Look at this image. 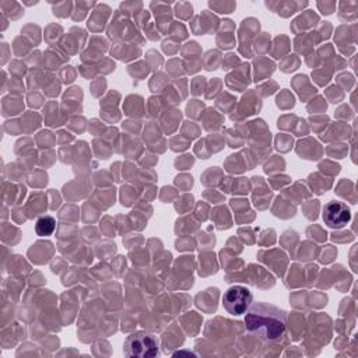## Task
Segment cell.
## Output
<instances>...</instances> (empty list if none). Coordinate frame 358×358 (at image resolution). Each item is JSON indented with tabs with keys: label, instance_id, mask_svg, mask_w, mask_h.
Masks as SVG:
<instances>
[{
	"label": "cell",
	"instance_id": "cell-5",
	"mask_svg": "<svg viewBox=\"0 0 358 358\" xmlns=\"http://www.w3.org/2000/svg\"><path fill=\"white\" fill-rule=\"evenodd\" d=\"M55 228H56V221L50 215H43V217L38 218V221L35 224V232L39 236H49V235H52Z\"/></svg>",
	"mask_w": 358,
	"mask_h": 358
},
{
	"label": "cell",
	"instance_id": "cell-3",
	"mask_svg": "<svg viewBox=\"0 0 358 358\" xmlns=\"http://www.w3.org/2000/svg\"><path fill=\"white\" fill-rule=\"evenodd\" d=\"M222 305L234 316L243 315L252 305V292L242 285L229 287L222 295Z\"/></svg>",
	"mask_w": 358,
	"mask_h": 358
},
{
	"label": "cell",
	"instance_id": "cell-1",
	"mask_svg": "<svg viewBox=\"0 0 358 358\" xmlns=\"http://www.w3.org/2000/svg\"><path fill=\"white\" fill-rule=\"evenodd\" d=\"M249 331L257 333L262 338L275 340L285 331V313L271 305H255L245 317Z\"/></svg>",
	"mask_w": 358,
	"mask_h": 358
},
{
	"label": "cell",
	"instance_id": "cell-2",
	"mask_svg": "<svg viewBox=\"0 0 358 358\" xmlns=\"http://www.w3.org/2000/svg\"><path fill=\"white\" fill-rule=\"evenodd\" d=\"M158 340L148 333H134L124 341V354L127 357L148 358L158 355Z\"/></svg>",
	"mask_w": 358,
	"mask_h": 358
},
{
	"label": "cell",
	"instance_id": "cell-4",
	"mask_svg": "<svg viewBox=\"0 0 358 358\" xmlns=\"http://www.w3.org/2000/svg\"><path fill=\"white\" fill-rule=\"evenodd\" d=\"M322 217L327 227L337 229V228H343L350 222L351 211L347 207V204H344L343 201L333 200L323 207Z\"/></svg>",
	"mask_w": 358,
	"mask_h": 358
}]
</instances>
